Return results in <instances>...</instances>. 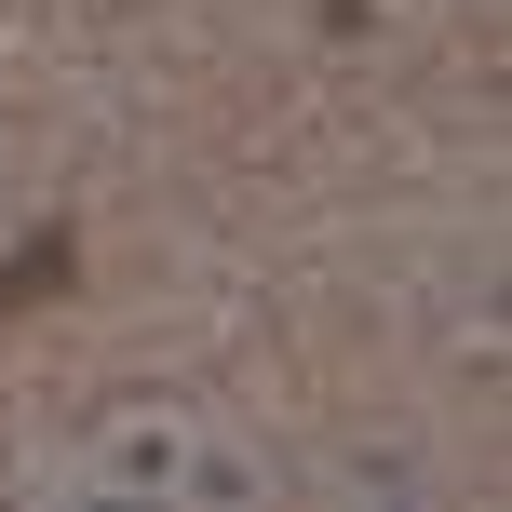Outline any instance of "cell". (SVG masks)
<instances>
[{"mask_svg": "<svg viewBox=\"0 0 512 512\" xmlns=\"http://www.w3.org/2000/svg\"><path fill=\"white\" fill-rule=\"evenodd\" d=\"M68 283H81V230H27L14 270H0V310H41V297H68Z\"/></svg>", "mask_w": 512, "mask_h": 512, "instance_id": "cell-1", "label": "cell"}, {"mask_svg": "<svg viewBox=\"0 0 512 512\" xmlns=\"http://www.w3.org/2000/svg\"><path fill=\"white\" fill-rule=\"evenodd\" d=\"M351 14H364V0H324V27H351Z\"/></svg>", "mask_w": 512, "mask_h": 512, "instance_id": "cell-2", "label": "cell"}]
</instances>
